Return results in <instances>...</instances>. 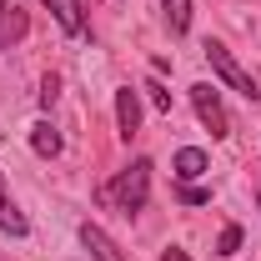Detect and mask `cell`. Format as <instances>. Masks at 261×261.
I'll return each mask as SVG.
<instances>
[{
  "label": "cell",
  "instance_id": "obj_4",
  "mask_svg": "<svg viewBox=\"0 0 261 261\" xmlns=\"http://www.w3.org/2000/svg\"><path fill=\"white\" fill-rule=\"evenodd\" d=\"M116 126H121V136H126V141L141 130V96H136L130 86H121V91H116Z\"/></svg>",
  "mask_w": 261,
  "mask_h": 261
},
{
  "label": "cell",
  "instance_id": "obj_9",
  "mask_svg": "<svg viewBox=\"0 0 261 261\" xmlns=\"http://www.w3.org/2000/svg\"><path fill=\"white\" fill-rule=\"evenodd\" d=\"M31 151L35 156H56V151H61V136H56L50 121H35L31 126Z\"/></svg>",
  "mask_w": 261,
  "mask_h": 261
},
{
  "label": "cell",
  "instance_id": "obj_8",
  "mask_svg": "<svg viewBox=\"0 0 261 261\" xmlns=\"http://www.w3.org/2000/svg\"><path fill=\"white\" fill-rule=\"evenodd\" d=\"M0 231H10V236H25V216H20V206L10 201L5 181H0Z\"/></svg>",
  "mask_w": 261,
  "mask_h": 261
},
{
  "label": "cell",
  "instance_id": "obj_5",
  "mask_svg": "<svg viewBox=\"0 0 261 261\" xmlns=\"http://www.w3.org/2000/svg\"><path fill=\"white\" fill-rule=\"evenodd\" d=\"M81 241H86V251H91L96 261H126V256H121V246H116L96 221H86V226H81Z\"/></svg>",
  "mask_w": 261,
  "mask_h": 261
},
{
  "label": "cell",
  "instance_id": "obj_7",
  "mask_svg": "<svg viewBox=\"0 0 261 261\" xmlns=\"http://www.w3.org/2000/svg\"><path fill=\"white\" fill-rule=\"evenodd\" d=\"M176 176H181V181H196V176H206V151H196V146H181V151H176Z\"/></svg>",
  "mask_w": 261,
  "mask_h": 261
},
{
  "label": "cell",
  "instance_id": "obj_14",
  "mask_svg": "<svg viewBox=\"0 0 261 261\" xmlns=\"http://www.w3.org/2000/svg\"><path fill=\"white\" fill-rule=\"evenodd\" d=\"M161 261H191V256H186V251H181V246H171V251H166Z\"/></svg>",
  "mask_w": 261,
  "mask_h": 261
},
{
  "label": "cell",
  "instance_id": "obj_13",
  "mask_svg": "<svg viewBox=\"0 0 261 261\" xmlns=\"http://www.w3.org/2000/svg\"><path fill=\"white\" fill-rule=\"evenodd\" d=\"M146 91H151V106H156V111H171V91H166V86H156V81H151Z\"/></svg>",
  "mask_w": 261,
  "mask_h": 261
},
{
  "label": "cell",
  "instance_id": "obj_6",
  "mask_svg": "<svg viewBox=\"0 0 261 261\" xmlns=\"http://www.w3.org/2000/svg\"><path fill=\"white\" fill-rule=\"evenodd\" d=\"M45 10L56 15V25L65 35H81L86 31V20H81V0H45Z\"/></svg>",
  "mask_w": 261,
  "mask_h": 261
},
{
  "label": "cell",
  "instance_id": "obj_11",
  "mask_svg": "<svg viewBox=\"0 0 261 261\" xmlns=\"http://www.w3.org/2000/svg\"><path fill=\"white\" fill-rule=\"evenodd\" d=\"M236 246H241V226H226V231H221V241H216V256H231Z\"/></svg>",
  "mask_w": 261,
  "mask_h": 261
},
{
  "label": "cell",
  "instance_id": "obj_3",
  "mask_svg": "<svg viewBox=\"0 0 261 261\" xmlns=\"http://www.w3.org/2000/svg\"><path fill=\"white\" fill-rule=\"evenodd\" d=\"M191 106H196V116H201V126L211 130L216 141L221 136H231V116H226V106H221V96H216V86H191Z\"/></svg>",
  "mask_w": 261,
  "mask_h": 261
},
{
  "label": "cell",
  "instance_id": "obj_2",
  "mask_svg": "<svg viewBox=\"0 0 261 261\" xmlns=\"http://www.w3.org/2000/svg\"><path fill=\"white\" fill-rule=\"evenodd\" d=\"M206 61H211V70H216V75L226 81L231 91H241L246 100H256V96H261V91H256V81H251V75H246L241 65L231 61V50L221 45V40H206Z\"/></svg>",
  "mask_w": 261,
  "mask_h": 261
},
{
  "label": "cell",
  "instance_id": "obj_12",
  "mask_svg": "<svg viewBox=\"0 0 261 261\" xmlns=\"http://www.w3.org/2000/svg\"><path fill=\"white\" fill-rule=\"evenodd\" d=\"M181 201H186V206H206V201H211V191H206V186H181Z\"/></svg>",
  "mask_w": 261,
  "mask_h": 261
},
{
  "label": "cell",
  "instance_id": "obj_15",
  "mask_svg": "<svg viewBox=\"0 0 261 261\" xmlns=\"http://www.w3.org/2000/svg\"><path fill=\"white\" fill-rule=\"evenodd\" d=\"M0 45H5V0H0Z\"/></svg>",
  "mask_w": 261,
  "mask_h": 261
},
{
  "label": "cell",
  "instance_id": "obj_1",
  "mask_svg": "<svg viewBox=\"0 0 261 261\" xmlns=\"http://www.w3.org/2000/svg\"><path fill=\"white\" fill-rule=\"evenodd\" d=\"M106 196H111L116 211H126V216L146 211V201H151V161H130L126 171L106 186Z\"/></svg>",
  "mask_w": 261,
  "mask_h": 261
},
{
  "label": "cell",
  "instance_id": "obj_10",
  "mask_svg": "<svg viewBox=\"0 0 261 261\" xmlns=\"http://www.w3.org/2000/svg\"><path fill=\"white\" fill-rule=\"evenodd\" d=\"M161 10H166L171 35H186V31H191V0H161Z\"/></svg>",
  "mask_w": 261,
  "mask_h": 261
}]
</instances>
